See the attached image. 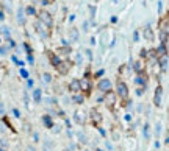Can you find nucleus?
Here are the masks:
<instances>
[{"label":"nucleus","instance_id":"f257e3e1","mask_svg":"<svg viewBox=\"0 0 169 151\" xmlns=\"http://www.w3.org/2000/svg\"><path fill=\"white\" fill-rule=\"evenodd\" d=\"M116 89H117V95L121 97V98L125 100L127 97H128V87H127V84L124 83V81H117Z\"/></svg>","mask_w":169,"mask_h":151},{"label":"nucleus","instance_id":"f03ea898","mask_svg":"<svg viewBox=\"0 0 169 151\" xmlns=\"http://www.w3.org/2000/svg\"><path fill=\"white\" fill-rule=\"evenodd\" d=\"M39 22H42L45 27H49L50 28L52 24H53V20H52V16L47 13V11H41L39 13Z\"/></svg>","mask_w":169,"mask_h":151},{"label":"nucleus","instance_id":"7ed1b4c3","mask_svg":"<svg viewBox=\"0 0 169 151\" xmlns=\"http://www.w3.org/2000/svg\"><path fill=\"white\" fill-rule=\"evenodd\" d=\"M97 87H99V90L100 92H110L111 90V81L110 80H106V78H103L99 81V84H97Z\"/></svg>","mask_w":169,"mask_h":151},{"label":"nucleus","instance_id":"20e7f679","mask_svg":"<svg viewBox=\"0 0 169 151\" xmlns=\"http://www.w3.org/2000/svg\"><path fill=\"white\" fill-rule=\"evenodd\" d=\"M71 67H72V64L69 63V61H64V63H60V65L56 67V70H58V73H61V75H66Z\"/></svg>","mask_w":169,"mask_h":151},{"label":"nucleus","instance_id":"39448f33","mask_svg":"<svg viewBox=\"0 0 169 151\" xmlns=\"http://www.w3.org/2000/svg\"><path fill=\"white\" fill-rule=\"evenodd\" d=\"M114 103H116V95H114L111 90H110V92H106V97H105V104H106V106H108L110 109H111V107L114 106Z\"/></svg>","mask_w":169,"mask_h":151},{"label":"nucleus","instance_id":"423d86ee","mask_svg":"<svg viewBox=\"0 0 169 151\" xmlns=\"http://www.w3.org/2000/svg\"><path fill=\"white\" fill-rule=\"evenodd\" d=\"M36 27H38V28H36V30H38V33H39L42 37H47V36H49V27H45L44 24H42V22H38V25H36Z\"/></svg>","mask_w":169,"mask_h":151},{"label":"nucleus","instance_id":"0eeeda50","mask_svg":"<svg viewBox=\"0 0 169 151\" xmlns=\"http://www.w3.org/2000/svg\"><path fill=\"white\" fill-rule=\"evenodd\" d=\"M161 94H163V89L158 86L155 90V97H153V104L155 106H161Z\"/></svg>","mask_w":169,"mask_h":151},{"label":"nucleus","instance_id":"6e6552de","mask_svg":"<svg viewBox=\"0 0 169 151\" xmlns=\"http://www.w3.org/2000/svg\"><path fill=\"white\" fill-rule=\"evenodd\" d=\"M69 89H71L74 94H78V92L82 90V87H80V80H72L71 84H69Z\"/></svg>","mask_w":169,"mask_h":151},{"label":"nucleus","instance_id":"1a4fd4ad","mask_svg":"<svg viewBox=\"0 0 169 151\" xmlns=\"http://www.w3.org/2000/svg\"><path fill=\"white\" fill-rule=\"evenodd\" d=\"M80 87H82V90H84V92H89V90H91V83H89V80H88V78L80 80Z\"/></svg>","mask_w":169,"mask_h":151},{"label":"nucleus","instance_id":"9d476101","mask_svg":"<svg viewBox=\"0 0 169 151\" xmlns=\"http://www.w3.org/2000/svg\"><path fill=\"white\" fill-rule=\"evenodd\" d=\"M47 53H49V58H50V63H52V65H53V67H58L60 63H61V61H60V58L56 56L53 52H47Z\"/></svg>","mask_w":169,"mask_h":151},{"label":"nucleus","instance_id":"9b49d317","mask_svg":"<svg viewBox=\"0 0 169 151\" xmlns=\"http://www.w3.org/2000/svg\"><path fill=\"white\" fill-rule=\"evenodd\" d=\"M158 64H160V67L163 69V70H166V67H168V55L160 56L158 58Z\"/></svg>","mask_w":169,"mask_h":151},{"label":"nucleus","instance_id":"f8f14e48","mask_svg":"<svg viewBox=\"0 0 169 151\" xmlns=\"http://www.w3.org/2000/svg\"><path fill=\"white\" fill-rule=\"evenodd\" d=\"M144 37L147 41H153V31L149 28V27H146V28H144Z\"/></svg>","mask_w":169,"mask_h":151},{"label":"nucleus","instance_id":"ddd939ff","mask_svg":"<svg viewBox=\"0 0 169 151\" xmlns=\"http://www.w3.org/2000/svg\"><path fill=\"white\" fill-rule=\"evenodd\" d=\"M91 114H93V122L94 123H100L102 122V115L99 114L97 111H91Z\"/></svg>","mask_w":169,"mask_h":151},{"label":"nucleus","instance_id":"4468645a","mask_svg":"<svg viewBox=\"0 0 169 151\" xmlns=\"http://www.w3.org/2000/svg\"><path fill=\"white\" fill-rule=\"evenodd\" d=\"M135 83H136V84H141V86H146V78H144L143 73H139V75L135 78Z\"/></svg>","mask_w":169,"mask_h":151},{"label":"nucleus","instance_id":"2eb2a0df","mask_svg":"<svg viewBox=\"0 0 169 151\" xmlns=\"http://www.w3.org/2000/svg\"><path fill=\"white\" fill-rule=\"evenodd\" d=\"M33 98H34V103H39L41 101V90H39V89H34Z\"/></svg>","mask_w":169,"mask_h":151},{"label":"nucleus","instance_id":"dca6fc26","mask_svg":"<svg viewBox=\"0 0 169 151\" xmlns=\"http://www.w3.org/2000/svg\"><path fill=\"white\" fill-rule=\"evenodd\" d=\"M42 120H44V125H45V126H47V128H53V123H52V118H50V117H49V115H44V118H42Z\"/></svg>","mask_w":169,"mask_h":151},{"label":"nucleus","instance_id":"f3484780","mask_svg":"<svg viewBox=\"0 0 169 151\" xmlns=\"http://www.w3.org/2000/svg\"><path fill=\"white\" fill-rule=\"evenodd\" d=\"M133 67H135V70H136L138 73H141V72H143V69H144V67H143V63H141V61H136Z\"/></svg>","mask_w":169,"mask_h":151},{"label":"nucleus","instance_id":"a211bd4d","mask_svg":"<svg viewBox=\"0 0 169 151\" xmlns=\"http://www.w3.org/2000/svg\"><path fill=\"white\" fill-rule=\"evenodd\" d=\"M157 53H158V58L160 56H163V55H166V48H164V45L161 44L158 48H157Z\"/></svg>","mask_w":169,"mask_h":151},{"label":"nucleus","instance_id":"6ab92c4d","mask_svg":"<svg viewBox=\"0 0 169 151\" xmlns=\"http://www.w3.org/2000/svg\"><path fill=\"white\" fill-rule=\"evenodd\" d=\"M72 100H74L75 103H78V104H82V103H83V97H82V95H78V94L72 97Z\"/></svg>","mask_w":169,"mask_h":151},{"label":"nucleus","instance_id":"aec40b11","mask_svg":"<svg viewBox=\"0 0 169 151\" xmlns=\"http://www.w3.org/2000/svg\"><path fill=\"white\" fill-rule=\"evenodd\" d=\"M71 37H72V41H77V39H78V33H77L75 28L71 30Z\"/></svg>","mask_w":169,"mask_h":151},{"label":"nucleus","instance_id":"412c9836","mask_svg":"<svg viewBox=\"0 0 169 151\" xmlns=\"http://www.w3.org/2000/svg\"><path fill=\"white\" fill-rule=\"evenodd\" d=\"M44 150H45V151H52V150H53V143H52V142H45V143H44Z\"/></svg>","mask_w":169,"mask_h":151},{"label":"nucleus","instance_id":"4be33fe9","mask_svg":"<svg viewBox=\"0 0 169 151\" xmlns=\"http://www.w3.org/2000/svg\"><path fill=\"white\" fill-rule=\"evenodd\" d=\"M160 133H161V123L158 122V123L155 125V135H157V137L160 135Z\"/></svg>","mask_w":169,"mask_h":151},{"label":"nucleus","instance_id":"5701e85b","mask_svg":"<svg viewBox=\"0 0 169 151\" xmlns=\"http://www.w3.org/2000/svg\"><path fill=\"white\" fill-rule=\"evenodd\" d=\"M42 78H44V83H50V81H52V76L49 75V73H44V75H42Z\"/></svg>","mask_w":169,"mask_h":151},{"label":"nucleus","instance_id":"b1692460","mask_svg":"<svg viewBox=\"0 0 169 151\" xmlns=\"http://www.w3.org/2000/svg\"><path fill=\"white\" fill-rule=\"evenodd\" d=\"M149 128H150L149 125H144V137L147 139V140H149Z\"/></svg>","mask_w":169,"mask_h":151},{"label":"nucleus","instance_id":"393cba45","mask_svg":"<svg viewBox=\"0 0 169 151\" xmlns=\"http://www.w3.org/2000/svg\"><path fill=\"white\" fill-rule=\"evenodd\" d=\"M27 13H28L30 16H33V14H36V10H34L33 6H28V8H27Z\"/></svg>","mask_w":169,"mask_h":151},{"label":"nucleus","instance_id":"a878e982","mask_svg":"<svg viewBox=\"0 0 169 151\" xmlns=\"http://www.w3.org/2000/svg\"><path fill=\"white\" fill-rule=\"evenodd\" d=\"M0 31L5 34V36H10V31H8V28H6V27H0Z\"/></svg>","mask_w":169,"mask_h":151},{"label":"nucleus","instance_id":"bb28decb","mask_svg":"<svg viewBox=\"0 0 169 151\" xmlns=\"http://www.w3.org/2000/svg\"><path fill=\"white\" fill-rule=\"evenodd\" d=\"M69 52H71V48L69 47H64V48L60 50V53H64V55H69Z\"/></svg>","mask_w":169,"mask_h":151},{"label":"nucleus","instance_id":"cd10ccee","mask_svg":"<svg viewBox=\"0 0 169 151\" xmlns=\"http://www.w3.org/2000/svg\"><path fill=\"white\" fill-rule=\"evenodd\" d=\"M19 22H24V11H22V10H19Z\"/></svg>","mask_w":169,"mask_h":151},{"label":"nucleus","instance_id":"c85d7f7f","mask_svg":"<svg viewBox=\"0 0 169 151\" xmlns=\"http://www.w3.org/2000/svg\"><path fill=\"white\" fill-rule=\"evenodd\" d=\"M21 75H22V78H28V72L24 70V69H21Z\"/></svg>","mask_w":169,"mask_h":151},{"label":"nucleus","instance_id":"c756f323","mask_svg":"<svg viewBox=\"0 0 169 151\" xmlns=\"http://www.w3.org/2000/svg\"><path fill=\"white\" fill-rule=\"evenodd\" d=\"M138 39H139V33H138V31H135V33H133V41H135V42H138Z\"/></svg>","mask_w":169,"mask_h":151},{"label":"nucleus","instance_id":"7c9ffc66","mask_svg":"<svg viewBox=\"0 0 169 151\" xmlns=\"http://www.w3.org/2000/svg\"><path fill=\"white\" fill-rule=\"evenodd\" d=\"M78 137H80V140H82L83 143H86V137H84V135H83L82 133H78Z\"/></svg>","mask_w":169,"mask_h":151},{"label":"nucleus","instance_id":"2f4dec72","mask_svg":"<svg viewBox=\"0 0 169 151\" xmlns=\"http://www.w3.org/2000/svg\"><path fill=\"white\" fill-rule=\"evenodd\" d=\"M143 94H144V89H143V87H139V89L136 90V95L139 97V95H143Z\"/></svg>","mask_w":169,"mask_h":151},{"label":"nucleus","instance_id":"473e14b6","mask_svg":"<svg viewBox=\"0 0 169 151\" xmlns=\"http://www.w3.org/2000/svg\"><path fill=\"white\" fill-rule=\"evenodd\" d=\"M86 55H88V58L91 59V58H93V52H91V50H86Z\"/></svg>","mask_w":169,"mask_h":151},{"label":"nucleus","instance_id":"72a5a7b5","mask_svg":"<svg viewBox=\"0 0 169 151\" xmlns=\"http://www.w3.org/2000/svg\"><path fill=\"white\" fill-rule=\"evenodd\" d=\"M77 63H82V56H80V53H77Z\"/></svg>","mask_w":169,"mask_h":151},{"label":"nucleus","instance_id":"f704fd0d","mask_svg":"<svg viewBox=\"0 0 169 151\" xmlns=\"http://www.w3.org/2000/svg\"><path fill=\"white\" fill-rule=\"evenodd\" d=\"M0 114H2V115L5 114V109H3V104L2 103H0Z\"/></svg>","mask_w":169,"mask_h":151},{"label":"nucleus","instance_id":"c9c22d12","mask_svg":"<svg viewBox=\"0 0 169 151\" xmlns=\"http://www.w3.org/2000/svg\"><path fill=\"white\" fill-rule=\"evenodd\" d=\"M161 10H163V3L158 2V13H161Z\"/></svg>","mask_w":169,"mask_h":151},{"label":"nucleus","instance_id":"e433bc0d","mask_svg":"<svg viewBox=\"0 0 169 151\" xmlns=\"http://www.w3.org/2000/svg\"><path fill=\"white\" fill-rule=\"evenodd\" d=\"M64 151H75V148H74V145H71V146H69V148H66Z\"/></svg>","mask_w":169,"mask_h":151},{"label":"nucleus","instance_id":"4c0bfd02","mask_svg":"<svg viewBox=\"0 0 169 151\" xmlns=\"http://www.w3.org/2000/svg\"><path fill=\"white\" fill-rule=\"evenodd\" d=\"M103 75V70H99L97 73H95V78H97V76H102Z\"/></svg>","mask_w":169,"mask_h":151},{"label":"nucleus","instance_id":"58836bf2","mask_svg":"<svg viewBox=\"0 0 169 151\" xmlns=\"http://www.w3.org/2000/svg\"><path fill=\"white\" fill-rule=\"evenodd\" d=\"M28 61H30V63H32V64L34 63V59H33V56H32V55H28Z\"/></svg>","mask_w":169,"mask_h":151},{"label":"nucleus","instance_id":"ea45409f","mask_svg":"<svg viewBox=\"0 0 169 151\" xmlns=\"http://www.w3.org/2000/svg\"><path fill=\"white\" fill-rule=\"evenodd\" d=\"M106 148H108V150H113V146H111L110 142H106Z\"/></svg>","mask_w":169,"mask_h":151},{"label":"nucleus","instance_id":"a19ab883","mask_svg":"<svg viewBox=\"0 0 169 151\" xmlns=\"http://www.w3.org/2000/svg\"><path fill=\"white\" fill-rule=\"evenodd\" d=\"M14 115H16V117H21V114H19L17 109H14Z\"/></svg>","mask_w":169,"mask_h":151},{"label":"nucleus","instance_id":"79ce46f5","mask_svg":"<svg viewBox=\"0 0 169 151\" xmlns=\"http://www.w3.org/2000/svg\"><path fill=\"white\" fill-rule=\"evenodd\" d=\"M125 120H127V122H130V120H132V117H130V114H127V115H125Z\"/></svg>","mask_w":169,"mask_h":151},{"label":"nucleus","instance_id":"37998d69","mask_svg":"<svg viewBox=\"0 0 169 151\" xmlns=\"http://www.w3.org/2000/svg\"><path fill=\"white\" fill-rule=\"evenodd\" d=\"M28 151H34V150H33V146H28Z\"/></svg>","mask_w":169,"mask_h":151},{"label":"nucleus","instance_id":"c03bdc74","mask_svg":"<svg viewBox=\"0 0 169 151\" xmlns=\"http://www.w3.org/2000/svg\"><path fill=\"white\" fill-rule=\"evenodd\" d=\"M47 2H50V3H52V2H55V0H47Z\"/></svg>","mask_w":169,"mask_h":151},{"label":"nucleus","instance_id":"a18cd8bd","mask_svg":"<svg viewBox=\"0 0 169 151\" xmlns=\"http://www.w3.org/2000/svg\"><path fill=\"white\" fill-rule=\"evenodd\" d=\"M0 151H5V150H2V148H0Z\"/></svg>","mask_w":169,"mask_h":151},{"label":"nucleus","instance_id":"49530a36","mask_svg":"<svg viewBox=\"0 0 169 151\" xmlns=\"http://www.w3.org/2000/svg\"><path fill=\"white\" fill-rule=\"evenodd\" d=\"M97 151H102V150H97Z\"/></svg>","mask_w":169,"mask_h":151}]
</instances>
